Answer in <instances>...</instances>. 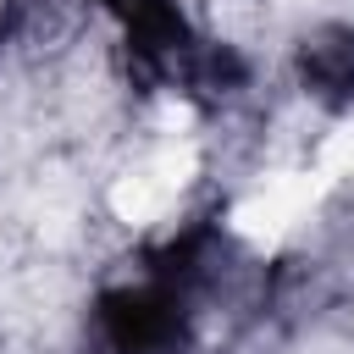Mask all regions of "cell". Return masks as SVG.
<instances>
[{
  "label": "cell",
  "instance_id": "1",
  "mask_svg": "<svg viewBox=\"0 0 354 354\" xmlns=\"http://www.w3.org/2000/svg\"><path fill=\"white\" fill-rule=\"evenodd\" d=\"M28 11H33V0H0V44L22 28V17H28Z\"/></svg>",
  "mask_w": 354,
  "mask_h": 354
}]
</instances>
